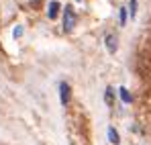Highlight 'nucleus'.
Returning a JSON list of instances; mask_svg holds the SVG:
<instances>
[{
	"mask_svg": "<svg viewBox=\"0 0 151 145\" xmlns=\"http://www.w3.org/2000/svg\"><path fill=\"white\" fill-rule=\"evenodd\" d=\"M76 23H78V17H76L74 8L72 6H65V10H63V31H74Z\"/></svg>",
	"mask_w": 151,
	"mask_h": 145,
	"instance_id": "f257e3e1",
	"label": "nucleus"
},
{
	"mask_svg": "<svg viewBox=\"0 0 151 145\" xmlns=\"http://www.w3.org/2000/svg\"><path fill=\"white\" fill-rule=\"evenodd\" d=\"M70 96H72V88H70V84H68V82H61V84H59V100H61L63 106H68Z\"/></svg>",
	"mask_w": 151,
	"mask_h": 145,
	"instance_id": "f03ea898",
	"label": "nucleus"
},
{
	"mask_svg": "<svg viewBox=\"0 0 151 145\" xmlns=\"http://www.w3.org/2000/svg\"><path fill=\"white\" fill-rule=\"evenodd\" d=\"M119 47V39H116V35H106V49H108V53H114Z\"/></svg>",
	"mask_w": 151,
	"mask_h": 145,
	"instance_id": "7ed1b4c3",
	"label": "nucleus"
},
{
	"mask_svg": "<svg viewBox=\"0 0 151 145\" xmlns=\"http://www.w3.org/2000/svg\"><path fill=\"white\" fill-rule=\"evenodd\" d=\"M57 12H59V2H57V0H51L49 2V10H47V17H49V19H55Z\"/></svg>",
	"mask_w": 151,
	"mask_h": 145,
	"instance_id": "20e7f679",
	"label": "nucleus"
},
{
	"mask_svg": "<svg viewBox=\"0 0 151 145\" xmlns=\"http://www.w3.org/2000/svg\"><path fill=\"white\" fill-rule=\"evenodd\" d=\"M108 141L112 145H119L121 143V137H119V133H116V129L114 127H108Z\"/></svg>",
	"mask_w": 151,
	"mask_h": 145,
	"instance_id": "39448f33",
	"label": "nucleus"
},
{
	"mask_svg": "<svg viewBox=\"0 0 151 145\" xmlns=\"http://www.w3.org/2000/svg\"><path fill=\"white\" fill-rule=\"evenodd\" d=\"M119 94H121V100H123L125 104H131V102H133V96H131V92H129L127 88H121Z\"/></svg>",
	"mask_w": 151,
	"mask_h": 145,
	"instance_id": "423d86ee",
	"label": "nucleus"
},
{
	"mask_svg": "<svg viewBox=\"0 0 151 145\" xmlns=\"http://www.w3.org/2000/svg\"><path fill=\"white\" fill-rule=\"evenodd\" d=\"M104 100H106V104H112V102H114V90H112V88H106Z\"/></svg>",
	"mask_w": 151,
	"mask_h": 145,
	"instance_id": "0eeeda50",
	"label": "nucleus"
},
{
	"mask_svg": "<svg viewBox=\"0 0 151 145\" xmlns=\"http://www.w3.org/2000/svg\"><path fill=\"white\" fill-rule=\"evenodd\" d=\"M129 12H131V19H135V14H137V0H131V4H129Z\"/></svg>",
	"mask_w": 151,
	"mask_h": 145,
	"instance_id": "6e6552de",
	"label": "nucleus"
},
{
	"mask_svg": "<svg viewBox=\"0 0 151 145\" xmlns=\"http://www.w3.org/2000/svg\"><path fill=\"white\" fill-rule=\"evenodd\" d=\"M127 12H129L127 8H121V12H119V21H121L123 27H125V23H127Z\"/></svg>",
	"mask_w": 151,
	"mask_h": 145,
	"instance_id": "1a4fd4ad",
	"label": "nucleus"
},
{
	"mask_svg": "<svg viewBox=\"0 0 151 145\" xmlns=\"http://www.w3.org/2000/svg\"><path fill=\"white\" fill-rule=\"evenodd\" d=\"M23 35V27H14V31H12V37L17 39V37H21Z\"/></svg>",
	"mask_w": 151,
	"mask_h": 145,
	"instance_id": "9d476101",
	"label": "nucleus"
},
{
	"mask_svg": "<svg viewBox=\"0 0 151 145\" xmlns=\"http://www.w3.org/2000/svg\"><path fill=\"white\" fill-rule=\"evenodd\" d=\"M31 2H33V4H39V0H31Z\"/></svg>",
	"mask_w": 151,
	"mask_h": 145,
	"instance_id": "9b49d317",
	"label": "nucleus"
}]
</instances>
